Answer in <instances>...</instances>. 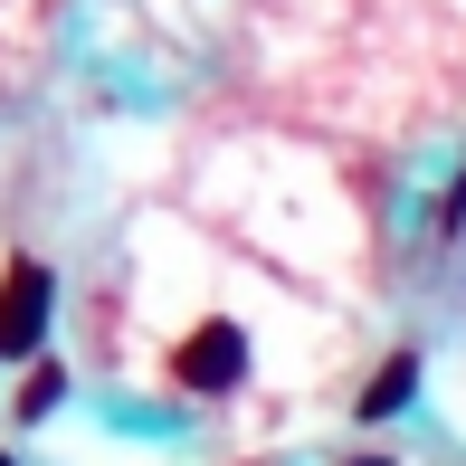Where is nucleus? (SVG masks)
<instances>
[{"mask_svg":"<svg viewBox=\"0 0 466 466\" xmlns=\"http://www.w3.org/2000/svg\"><path fill=\"white\" fill-rule=\"evenodd\" d=\"M238 371H248V333H238V324H200V333L172 352V380H181V390H228Z\"/></svg>","mask_w":466,"mask_h":466,"instance_id":"f257e3e1","label":"nucleus"},{"mask_svg":"<svg viewBox=\"0 0 466 466\" xmlns=\"http://www.w3.org/2000/svg\"><path fill=\"white\" fill-rule=\"evenodd\" d=\"M48 267H38V258H19L10 267V277H0V352H29L38 343V324H48Z\"/></svg>","mask_w":466,"mask_h":466,"instance_id":"f03ea898","label":"nucleus"},{"mask_svg":"<svg viewBox=\"0 0 466 466\" xmlns=\"http://www.w3.org/2000/svg\"><path fill=\"white\" fill-rule=\"evenodd\" d=\"M410 380H419V362H410V352H400V362H390V371H380L371 390H362V419H390L400 400H410Z\"/></svg>","mask_w":466,"mask_h":466,"instance_id":"7ed1b4c3","label":"nucleus"},{"mask_svg":"<svg viewBox=\"0 0 466 466\" xmlns=\"http://www.w3.org/2000/svg\"><path fill=\"white\" fill-rule=\"evenodd\" d=\"M57 390H67V371H57V362H38L29 380H19V419H48V400Z\"/></svg>","mask_w":466,"mask_h":466,"instance_id":"20e7f679","label":"nucleus"},{"mask_svg":"<svg viewBox=\"0 0 466 466\" xmlns=\"http://www.w3.org/2000/svg\"><path fill=\"white\" fill-rule=\"evenodd\" d=\"M0 466H10V457H0Z\"/></svg>","mask_w":466,"mask_h":466,"instance_id":"39448f33","label":"nucleus"}]
</instances>
